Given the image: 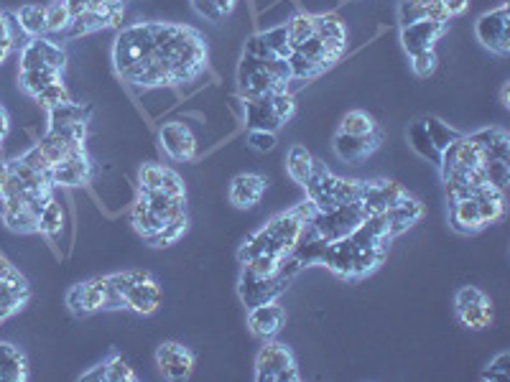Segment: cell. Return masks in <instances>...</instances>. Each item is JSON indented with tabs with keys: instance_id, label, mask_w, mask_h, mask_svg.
<instances>
[{
	"instance_id": "cell-1",
	"label": "cell",
	"mask_w": 510,
	"mask_h": 382,
	"mask_svg": "<svg viewBox=\"0 0 510 382\" xmlns=\"http://www.w3.org/2000/svg\"><path fill=\"white\" fill-rule=\"evenodd\" d=\"M314 212H316V209H314L312 202L307 199V202H301L298 207L289 209V212H281L273 220H268L264 230L253 232V235L246 239V245L240 247V253H238L240 263L246 265L247 260H253L255 255L264 253L289 257V255L294 253V247H297L304 224L312 220Z\"/></svg>"
},
{
	"instance_id": "cell-2",
	"label": "cell",
	"mask_w": 510,
	"mask_h": 382,
	"mask_svg": "<svg viewBox=\"0 0 510 382\" xmlns=\"http://www.w3.org/2000/svg\"><path fill=\"white\" fill-rule=\"evenodd\" d=\"M291 69L286 59H250L243 56L240 69H238V87L243 100H258V97H271L276 92L289 90Z\"/></svg>"
},
{
	"instance_id": "cell-3",
	"label": "cell",
	"mask_w": 510,
	"mask_h": 382,
	"mask_svg": "<svg viewBox=\"0 0 510 382\" xmlns=\"http://www.w3.org/2000/svg\"><path fill=\"white\" fill-rule=\"evenodd\" d=\"M385 250H370V247H360L358 242L350 238L334 239L327 245L322 265H327L337 278L345 281H360L373 271H378V265L385 260Z\"/></svg>"
},
{
	"instance_id": "cell-4",
	"label": "cell",
	"mask_w": 510,
	"mask_h": 382,
	"mask_svg": "<svg viewBox=\"0 0 510 382\" xmlns=\"http://www.w3.org/2000/svg\"><path fill=\"white\" fill-rule=\"evenodd\" d=\"M298 273H301V263H298L294 255H289V257L281 263L279 271L273 273V275H265V278L253 275V273L243 268V275H240V299H243L247 308L261 306V303L276 301L281 293L291 286V281L297 278Z\"/></svg>"
},
{
	"instance_id": "cell-5",
	"label": "cell",
	"mask_w": 510,
	"mask_h": 382,
	"mask_svg": "<svg viewBox=\"0 0 510 382\" xmlns=\"http://www.w3.org/2000/svg\"><path fill=\"white\" fill-rule=\"evenodd\" d=\"M297 357L286 344L268 339L255 357V382H298Z\"/></svg>"
},
{
	"instance_id": "cell-6",
	"label": "cell",
	"mask_w": 510,
	"mask_h": 382,
	"mask_svg": "<svg viewBox=\"0 0 510 382\" xmlns=\"http://www.w3.org/2000/svg\"><path fill=\"white\" fill-rule=\"evenodd\" d=\"M365 217H367V212L362 209L360 202H347V204H340V207L330 209V212H314L309 222H312L319 238L334 242V239L352 235Z\"/></svg>"
},
{
	"instance_id": "cell-7",
	"label": "cell",
	"mask_w": 510,
	"mask_h": 382,
	"mask_svg": "<svg viewBox=\"0 0 510 382\" xmlns=\"http://www.w3.org/2000/svg\"><path fill=\"white\" fill-rule=\"evenodd\" d=\"M454 311L462 326L480 332L493 324V301L475 286H462L454 296Z\"/></svg>"
},
{
	"instance_id": "cell-8",
	"label": "cell",
	"mask_w": 510,
	"mask_h": 382,
	"mask_svg": "<svg viewBox=\"0 0 510 382\" xmlns=\"http://www.w3.org/2000/svg\"><path fill=\"white\" fill-rule=\"evenodd\" d=\"M475 36L485 48H490L497 56H508L510 54V13L508 3H503L500 8H495L490 13L478 18L475 23Z\"/></svg>"
},
{
	"instance_id": "cell-9",
	"label": "cell",
	"mask_w": 510,
	"mask_h": 382,
	"mask_svg": "<svg viewBox=\"0 0 510 382\" xmlns=\"http://www.w3.org/2000/svg\"><path fill=\"white\" fill-rule=\"evenodd\" d=\"M108 299H110V281L105 278H92L77 283L66 291V306L74 317H90L98 311H108Z\"/></svg>"
},
{
	"instance_id": "cell-10",
	"label": "cell",
	"mask_w": 510,
	"mask_h": 382,
	"mask_svg": "<svg viewBox=\"0 0 510 382\" xmlns=\"http://www.w3.org/2000/svg\"><path fill=\"white\" fill-rule=\"evenodd\" d=\"M156 365L169 380H189L194 372V365H197V357H194V352L179 344V342H164L156 350Z\"/></svg>"
},
{
	"instance_id": "cell-11",
	"label": "cell",
	"mask_w": 510,
	"mask_h": 382,
	"mask_svg": "<svg viewBox=\"0 0 510 382\" xmlns=\"http://www.w3.org/2000/svg\"><path fill=\"white\" fill-rule=\"evenodd\" d=\"M159 141H161V148L171 161L186 163V161L197 159V138L189 130V126H184L179 120L164 123L159 130Z\"/></svg>"
},
{
	"instance_id": "cell-12",
	"label": "cell",
	"mask_w": 510,
	"mask_h": 382,
	"mask_svg": "<svg viewBox=\"0 0 510 382\" xmlns=\"http://www.w3.org/2000/svg\"><path fill=\"white\" fill-rule=\"evenodd\" d=\"M380 141H383V133L373 130V133H365V135H350V133H334L332 138V148L337 153V159H342L345 163H360L367 156H373L380 148Z\"/></svg>"
},
{
	"instance_id": "cell-13",
	"label": "cell",
	"mask_w": 510,
	"mask_h": 382,
	"mask_svg": "<svg viewBox=\"0 0 510 382\" xmlns=\"http://www.w3.org/2000/svg\"><path fill=\"white\" fill-rule=\"evenodd\" d=\"M406 196H409V191L395 181H365L358 202L367 214H383Z\"/></svg>"
},
{
	"instance_id": "cell-14",
	"label": "cell",
	"mask_w": 510,
	"mask_h": 382,
	"mask_svg": "<svg viewBox=\"0 0 510 382\" xmlns=\"http://www.w3.org/2000/svg\"><path fill=\"white\" fill-rule=\"evenodd\" d=\"M446 33V21H413L409 26H401V44L403 51L413 56L419 51H428L437 47V41Z\"/></svg>"
},
{
	"instance_id": "cell-15",
	"label": "cell",
	"mask_w": 510,
	"mask_h": 382,
	"mask_svg": "<svg viewBox=\"0 0 510 382\" xmlns=\"http://www.w3.org/2000/svg\"><path fill=\"white\" fill-rule=\"evenodd\" d=\"M283 326H286V308L276 301L247 308V329L255 339H261V342L276 339Z\"/></svg>"
},
{
	"instance_id": "cell-16",
	"label": "cell",
	"mask_w": 510,
	"mask_h": 382,
	"mask_svg": "<svg viewBox=\"0 0 510 382\" xmlns=\"http://www.w3.org/2000/svg\"><path fill=\"white\" fill-rule=\"evenodd\" d=\"M54 187H84L92 178V161L87 156V148L69 153L49 171Z\"/></svg>"
},
{
	"instance_id": "cell-17",
	"label": "cell",
	"mask_w": 510,
	"mask_h": 382,
	"mask_svg": "<svg viewBox=\"0 0 510 382\" xmlns=\"http://www.w3.org/2000/svg\"><path fill=\"white\" fill-rule=\"evenodd\" d=\"M482 163V153L480 148L472 141L470 135H460L452 145H446L442 151V161H439V169H442V176L452 174V171H472Z\"/></svg>"
},
{
	"instance_id": "cell-18",
	"label": "cell",
	"mask_w": 510,
	"mask_h": 382,
	"mask_svg": "<svg viewBox=\"0 0 510 382\" xmlns=\"http://www.w3.org/2000/svg\"><path fill=\"white\" fill-rule=\"evenodd\" d=\"M265 187H268V181H265L264 176L258 174L235 176L230 184V202L238 209H253L258 202H261Z\"/></svg>"
},
{
	"instance_id": "cell-19",
	"label": "cell",
	"mask_w": 510,
	"mask_h": 382,
	"mask_svg": "<svg viewBox=\"0 0 510 382\" xmlns=\"http://www.w3.org/2000/svg\"><path fill=\"white\" fill-rule=\"evenodd\" d=\"M383 214H385V220H388L391 235L398 238V235H403L409 227H413V224L424 217V204H421L419 199H413L411 194H409L406 199H401L395 207H391L388 212H383Z\"/></svg>"
},
{
	"instance_id": "cell-20",
	"label": "cell",
	"mask_w": 510,
	"mask_h": 382,
	"mask_svg": "<svg viewBox=\"0 0 510 382\" xmlns=\"http://www.w3.org/2000/svg\"><path fill=\"white\" fill-rule=\"evenodd\" d=\"M449 222H452V230L460 232V235H475L480 230H485L482 222H480L478 202L472 196L449 202Z\"/></svg>"
},
{
	"instance_id": "cell-21",
	"label": "cell",
	"mask_w": 510,
	"mask_h": 382,
	"mask_svg": "<svg viewBox=\"0 0 510 382\" xmlns=\"http://www.w3.org/2000/svg\"><path fill=\"white\" fill-rule=\"evenodd\" d=\"M125 306L135 314L149 317L161 306V286L153 278L143 281V283H135V286L125 291Z\"/></svg>"
},
{
	"instance_id": "cell-22",
	"label": "cell",
	"mask_w": 510,
	"mask_h": 382,
	"mask_svg": "<svg viewBox=\"0 0 510 382\" xmlns=\"http://www.w3.org/2000/svg\"><path fill=\"white\" fill-rule=\"evenodd\" d=\"M0 380L26 382L29 380V357L21 347L11 342H0Z\"/></svg>"
},
{
	"instance_id": "cell-23",
	"label": "cell",
	"mask_w": 510,
	"mask_h": 382,
	"mask_svg": "<svg viewBox=\"0 0 510 382\" xmlns=\"http://www.w3.org/2000/svg\"><path fill=\"white\" fill-rule=\"evenodd\" d=\"M246 126L250 130H268V133H276L283 126L271 105V97L246 100Z\"/></svg>"
},
{
	"instance_id": "cell-24",
	"label": "cell",
	"mask_w": 510,
	"mask_h": 382,
	"mask_svg": "<svg viewBox=\"0 0 510 382\" xmlns=\"http://www.w3.org/2000/svg\"><path fill=\"white\" fill-rule=\"evenodd\" d=\"M401 16V26H409L413 21H449L442 0H403L398 8Z\"/></svg>"
},
{
	"instance_id": "cell-25",
	"label": "cell",
	"mask_w": 510,
	"mask_h": 382,
	"mask_svg": "<svg viewBox=\"0 0 510 382\" xmlns=\"http://www.w3.org/2000/svg\"><path fill=\"white\" fill-rule=\"evenodd\" d=\"M16 26L26 39L47 36V5H39V3L21 5L16 11Z\"/></svg>"
},
{
	"instance_id": "cell-26",
	"label": "cell",
	"mask_w": 510,
	"mask_h": 382,
	"mask_svg": "<svg viewBox=\"0 0 510 382\" xmlns=\"http://www.w3.org/2000/svg\"><path fill=\"white\" fill-rule=\"evenodd\" d=\"M92 115V108L90 105H80V102H62L56 108L49 110V127H65L74 126V123H87Z\"/></svg>"
},
{
	"instance_id": "cell-27",
	"label": "cell",
	"mask_w": 510,
	"mask_h": 382,
	"mask_svg": "<svg viewBox=\"0 0 510 382\" xmlns=\"http://www.w3.org/2000/svg\"><path fill=\"white\" fill-rule=\"evenodd\" d=\"M312 153H309L304 145H294V148L289 151V156H286V171H289V176L297 181L298 187H307V181H309V176H312Z\"/></svg>"
},
{
	"instance_id": "cell-28",
	"label": "cell",
	"mask_w": 510,
	"mask_h": 382,
	"mask_svg": "<svg viewBox=\"0 0 510 382\" xmlns=\"http://www.w3.org/2000/svg\"><path fill=\"white\" fill-rule=\"evenodd\" d=\"M133 227H135V232L141 235L143 239H151L161 227H164V220H159L153 212L149 209V204L138 196L135 199V204H133Z\"/></svg>"
},
{
	"instance_id": "cell-29",
	"label": "cell",
	"mask_w": 510,
	"mask_h": 382,
	"mask_svg": "<svg viewBox=\"0 0 510 382\" xmlns=\"http://www.w3.org/2000/svg\"><path fill=\"white\" fill-rule=\"evenodd\" d=\"M62 230H65V209L56 202V196H51L49 204L44 207L41 217H39V235L56 239L62 235Z\"/></svg>"
},
{
	"instance_id": "cell-30",
	"label": "cell",
	"mask_w": 510,
	"mask_h": 382,
	"mask_svg": "<svg viewBox=\"0 0 510 382\" xmlns=\"http://www.w3.org/2000/svg\"><path fill=\"white\" fill-rule=\"evenodd\" d=\"M59 80H62V72H56V69H29V72H21L18 84L26 95L36 97L44 87H49L51 82Z\"/></svg>"
},
{
	"instance_id": "cell-31",
	"label": "cell",
	"mask_w": 510,
	"mask_h": 382,
	"mask_svg": "<svg viewBox=\"0 0 510 382\" xmlns=\"http://www.w3.org/2000/svg\"><path fill=\"white\" fill-rule=\"evenodd\" d=\"M409 141H411V148L421 156V159H428L434 166H439V161H442V153L437 151V145L431 143V138H428L427 127L421 120H416L411 127H409Z\"/></svg>"
},
{
	"instance_id": "cell-32",
	"label": "cell",
	"mask_w": 510,
	"mask_h": 382,
	"mask_svg": "<svg viewBox=\"0 0 510 382\" xmlns=\"http://www.w3.org/2000/svg\"><path fill=\"white\" fill-rule=\"evenodd\" d=\"M421 123H424V127H427L428 138H431V143L437 145V151H439V153L445 151L446 145H452L462 135V133H457L454 127H449L446 123H442L439 117H434V115L421 117Z\"/></svg>"
},
{
	"instance_id": "cell-33",
	"label": "cell",
	"mask_w": 510,
	"mask_h": 382,
	"mask_svg": "<svg viewBox=\"0 0 510 382\" xmlns=\"http://www.w3.org/2000/svg\"><path fill=\"white\" fill-rule=\"evenodd\" d=\"M186 227H189V222H186V212H184L179 217L169 220V222L149 239V245H153V247H169V245H174V242H179V239L184 238Z\"/></svg>"
},
{
	"instance_id": "cell-34",
	"label": "cell",
	"mask_w": 510,
	"mask_h": 382,
	"mask_svg": "<svg viewBox=\"0 0 510 382\" xmlns=\"http://www.w3.org/2000/svg\"><path fill=\"white\" fill-rule=\"evenodd\" d=\"M283 26H286L289 44H291L294 48L314 36V16H309V13H297L291 21H286Z\"/></svg>"
},
{
	"instance_id": "cell-35",
	"label": "cell",
	"mask_w": 510,
	"mask_h": 382,
	"mask_svg": "<svg viewBox=\"0 0 510 382\" xmlns=\"http://www.w3.org/2000/svg\"><path fill=\"white\" fill-rule=\"evenodd\" d=\"M373 130H378V123L362 110L347 112L342 123H340V133H350V135H365V133H373Z\"/></svg>"
},
{
	"instance_id": "cell-36",
	"label": "cell",
	"mask_w": 510,
	"mask_h": 382,
	"mask_svg": "<svg viewBox=\"0 0 510 382\" xmlns=\"http://www.w3.org/2000/svg\"><path fill=\"white\" fill-rule=\"evenodd\" d=\"M69 23H72V13H69L65 0H54L51 5H47V36L49 33H66Z\"/></svg>"
},
{
	"instance_id": "cell-37",
	"label": "cell",
	"mask_w": 510,
	"mask_h": 382,
	"mask_svg": "<svg viewBox=\"0 0 510 382\" xmlns=\"http://www.w3.org/2000/svg\"><path fill=\"white\" fill-rule=\"evenodd\" d=\"M261 39H264L268 51H271L276 59H289L291 51H294V47L289 44V36H286V26H276V29H271V31H264L261 33Z\"/></svg>"
},
{
	"instance_id": "cell-38",
	"label": "cell",
	"mask_w": 510,
	"mask_h": 382,
	"mask_svg": "<svg viewBox=\"0 0 510 382\" xmlns=\"http://www.w3.org/2000/svg\"><path fill=\"white\" fill-rule=\"evenodd\" d=\"M314 33L327 41H345V23L337 16H314Z\"/></svg>"
},
{
	"instance_id": "cell-39",
	"label": "cell",
	"mask_w": 510,
	"mask_h": 382,
	"mask_svg": "<svg viewBox=\"0 0 510 382\" xmlns=\"http://www.w3.org/2000/svg\"><path fill=\"white\" fill-rule=\"evenodd\" d=\"M482 171H485V178L497 187L500 191L508 189L510 181V161H500V159H482Z\"/></svg>"
},
{
	"instance_id": "cell-40",
	"label": "cell",
	"mask_w": 510,
	"mask_h": 382,
	"mask_svg": "<svg viewBox=\"0 0 510 382\" xmlns=\"http://www.w3.org/2000/svg\"><path fill=\"white\" fill-rule=\"evenodd\" d=\"M41 108H47V110H51V108H56V105H62V102H69L72 100V95H69V90H66V84L62 80L59 82H51L49 87H44L39 95L33 97Z\"/></svg>"
},
{
	"instance_id": "cell-41",
	"label": "cell",
	"mask_w": 510,
	"mask_h": 382,
	"mask_svg": "<svg viewBox=\"0 0 510 382\" xmlns=\"http://www.w3.org/2000/svg\"><path fill=\"white\" fill-rule=\"evenodd\" d=\"M105 380L108 382H135V372L133 367L120 357V354H110V360L105 362Z\"/></svg>"
},
{
	"instance_id": "cell-42",
	"label": "cell",
	"mask_w": 510,
	"mask_h": 382,
	"mask_svg": "<svg viewBox=\"0 0 510 382\" xmlns=\"http://www.w3.org/2000/svg\"><path fill=\"white\" fill-rule=\"evenodd\" d=\"M164 169L166 166H159V163H143L141 171H138V189L141 191H156L164 181Z\"/></svg>"
},
{
	"instance_id": "cell-43",
	"label": "cell",
	"mask_w": 510,
	"mask_h": 382,
	"mask_svg": "<svg viewBox=\"0 0 510 382\" xmlns=\"http://www.w3.org/2000/svg\"><path fill=\"white\" fill-rule=\"evenodd\" d=\"M437 51L434 48H428V51H419V54H413L411 56V69L416 77H421V80H427L434 74V69H437Z\"/></svg>"
},
{
	"instance_id": "cell-44",
	"label": "cell",
	"mask_w": 510,
	"mask_h": 382,
	"mask_svg": "<svg viewBox=\"0 0 510 382\" xmlns=\"http://www.w3.org/2000/svg\"><path fill=\"white\" fill-rule=\"evenodd\" d=\"M271 105H273V110H276V115H279L283 126H286V123L294 117V112H297V100H294V95H291L289 90L271 95Z\"/></svg>"
},
{
	"instance_id": "cell-45",
	"label": "cell",
	"mask_w": 510,
	"mask_h": 382,
	"mask_svg": "<svg viewBox=\"0 0 510 382\" xmlns=\"http://www.w3.org/2000/svg\"><path fill=\"white\" fill-rule=\"evenodd\" d=\"M247 143L253 151H261V153H271L276 143H279V138H276V133H268V130H250V135H247Z\"/></svg>"
},
{
	"instance_id": "cell-46",
	"label": "cell",
	"mask_w": 510,
	"mask_h": 382,
	"mask_svg": "<svg viewBox=\"0 0 510 382\" xmlns=\"http://www.w3.org/2000/svg\"><path fill=\"white\" fill-rule=\"evenodd\" d=\"M508 360L510 357L503 352L493 365H490V372L482 375V380H503V378H508Z\"/></svg>"
},
{
	"instance_id": "cell-47",
	"label": "cell",
	"mask_w": 510,
	"mask_h": 382,
	"mask_svg": "<svg viewBox=\"0 0 510 382\" xmlns=\"http://www.w3.org/2000/svg\"><path fill=\"white\" fill-rule=\"evenodd\" d=\"M192 8H194L202 18H207V21H214V23L222 21L220 13H217V8H214V0H192Z\"/></svg>"
},
{
	"instance_id": "cell-48",
	"label": "cell",
	"mask_w": 510,
	"mask_h": 382,
	"mask_svg": "<svg viewBox=\"0 0 510 382\" xmlns=\"http://www.w3.org/2000/svg\"><path fill=\"white\" fill-rule=\"evenodd\" d=\"M442 3H445V11L449 18L462 16L470 8V0H442Z\"/></svg>"
},
{
	"instance_id": "cell-49",
	"label": "cell",
	"mask_w": 510,
	"mask_h": 382,
	"mask_svg": "<svg viewBox=\"0 0 510 382\" xmlns=\"http://www.w3.org/2000/svg\"><path fill=\"white\" fill-rule=\"evenodd\" d=\"M235 3L238 0H214V8H217V13H220V18L225 21L228 16H232V11H235Z\"/></svg>"
},
{
	"instance_id": "cell-50",
	"label": "cell",
	"mask_w": 510,
	"mask_h": 382,
	"mask_svg": "<svg viewBox=\"0 0 510 382\" xmlns=\"http://www.w3.org/2000/svg\"><path fill=\"white\" fill-rule=\"evenodd\" d=\"M82 380H87V382H99V380H105V362H102V365L95 367L92 372H84Z\"/></svg>"
},
{
	"instance_id": "cell-51",
	"label": "cell",
	"mask_w": 510,
	"mask_h": 382,
	"mask_svg": "<svg viewBox=\"0 0 510 382\" xmlns=\"http://www.w3.org/2000/svg\"><path fill=\"white\" fill-rule=\"evenodd\" d=\"M8 130H11V120H8V112L3 110V105H0V138H5Z\"/></svg>"
},
{
	"instance_id": "cell-52",
	"label": "cell",
	"mask_w": 510,
	"mask_h": 382,
	"mask_svg": "<svg viewBox=\"0 0 510 382\" xmlns=\"http://www.w3.org/2000/svg\"><path fill=\"white\" fill-rule=\"evenodd\" d=\"M18 268L16 265H11L3 255H0V275H11V273H16Z\"/></svg>"
},
{
	"instance_id": "cell-53",
	"label": "cell",
	"mask_w": 510,
	"mask_h": 382,
	"mask_svg": "<svg viewBox=\"0 0 510 382\" xmlns=\"http://www.w3.org/2000/svg\"><path fill=\"white\" fill-rule=\"evenodd\" d=\"M13 23H16V21H13ZM13 23H11V21H8V16H5V13H3V11H0V33L13 31V29H11V26H13Z\"/></svg>"
},
{
	"instance_id": "cell-54",
	"label": "cell",
	"mask_w": 510,
	"mask_h": 382,
	"mask_svg": "<svg viewBox=\"0 0 510 382\" xmlns=\"http://www.w3.org/2000/svg\"><path fill=\"white\" fill-rule=\"evenodd\" d=\"M508 92H510V84H508V82H506V84H503V92H500V97H503V108H510Z\"/></svg>"
},
{
	"instance_id": "cell-55",
	"label": "cell",
	"mask_w": 510,
	"mask_h": 382,
	"mask_svg": "<svg viewBox=\"0 0 510 382\" xmlns=\"http://www.w3.org/2000/svg\"><path fill=\"white\" fill-rule=\"evenodd\" d=\"M0 324H3V321H0Z\"/></svg>"
}]
</instances>
